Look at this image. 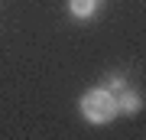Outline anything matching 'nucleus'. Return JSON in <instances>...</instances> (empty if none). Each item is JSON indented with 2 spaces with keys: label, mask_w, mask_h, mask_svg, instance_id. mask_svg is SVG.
<instances>
[{
  "label": "nucleus",
  "mask_w": 146,
  "mask_h": 140,
  "mask_svg": "<svg viewBox=\"0 0 146 140\" xmlns=\"http://www.w3.org/2000/svg\"><path fill=\"white\" fill-rule=\"evenodd\" d=\"M81 114L91 124H107L117 114V98L110 91H104V88H94L88 94H81Z\"/></svg>",
  "instance_id": "obj_1"
},
{
  "label": "nucleus",
  "mask_w": 146,
  "mask_h": 140,
  "mask_svg": "<svg viewBox=\"0 0 146 140\" xmlns=\"http://www.w3.org/2000/svg\"><path fill=\"white\" fill-rule=\"evenodd\" d=\"M94 0H68V10H72V16H78V20H88V16L94 13Z\"/></svg>",
  "instance_id": "obj_2"
},
{
  "label": "nucleus",
  "mask_w": 146,
  "mask_h": 140,
  "mask_svg": "<svg viewBox=\"0 0 146 140\" xmlns=\"http://www.w3.org/2000/svg\"><path fill=\"white\" fill-rule=\"evenodd\" d=\"M120 104H123L127 111H136V108H140V101H136V94H133V91H127V94H123V101H120Z\"/></svg>",
  "instance_id": "obj_3"
}]
</instances>
